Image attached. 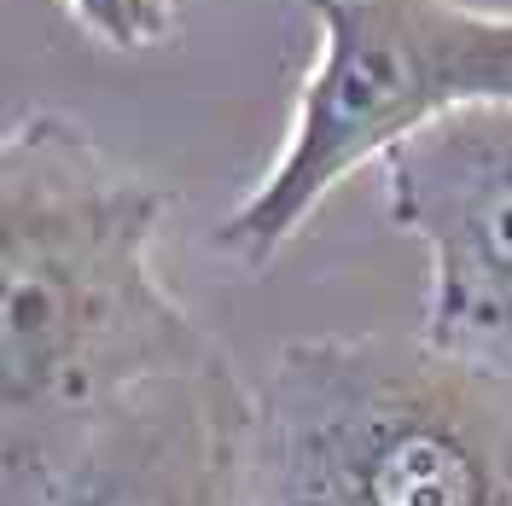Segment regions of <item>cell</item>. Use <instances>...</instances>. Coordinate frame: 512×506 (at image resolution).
I'll return each instance as SVG.
<instances>
[{"label": "cell", "mask_w": 512, "mask_h": 506, "mask_svg": "<svg viewBox=\"0 0 512 506\" xmlns=\"http://www.w3.org/2000/svg\"><path fill=\"white\" fill-rule=\"evenodd\" d=\"M169 192L64 111L0 146V413L6 454L76 425L216 344L163 291L152 245Z\"/></svg>", "instance_id": "cell-1"}, {"label": "cell", "mask_w": 512, "mask_h": 506, "mask_svg": "<svg viewBox=\"0 0 512 506\" xmlns=\"http://www.w3.org/2000/svg\"><path fill=\"white\" fill-rule=\"evenodd\" d=\"M256 506H512V379L425 338H303L256 384Z\"/></svg>", "instance_id": "cell-2"}, {"label": "cell", "mask_w": 512, "mask_h": 506, "mask_svg": "<svg viewBox=\"0 0 512 506\" xmlns=\"http://www.w3.org/2000/svg\"><path fill=\"white\" fill-rule=\"evenodd\" d=\"M320 59L297 94V117L274 169L216 227V245L262 268L291 233L402 140L472 105H512V12L460 0H309Z\"/></svg>", "instance_id": "cell-3"}, {"label": "cell", "mask_w": 512, "mask_h": 506, "mask_svg": "<svg viewBox=\"0 0 512 506\" xmlns=\"http://www.w3.org/2000/svg\"><path fill=\"white\" fill-rule=\"evenodd\" d=\"M6 506H256V390L227 349L6 454Z\"/></svg>", "instance_id": "cell-4"}, {"label": "cell", "mask_w": 512, "mask_h": 506, "mask_svg": "<svg viewBox=\"0 0 512 506\" xmlns=\"http://www.w3.org/2000/svg\"><path fill=\"white\" fill-rule=\"evenodd\" d=\"M384 192L431 256L425 344L512 379V105H472L402 140Z\"/></svg>", "instance_id": "cell-5"}, {"label": "cell", "mask_w": 512, "mask_h": 506, "mask_svg": "<svg viewBox=\"0 0 512 506\" xmlns=\"http://www.w3.org/2000/svg\"><path fill=\"white\" fill-rule=\"evenodd\" d=\"M82 30L105 41L111 53H140L158 47L175 30V0H64Z\"/></svg>", "instance_id": "cell-6"}]
</instances>
